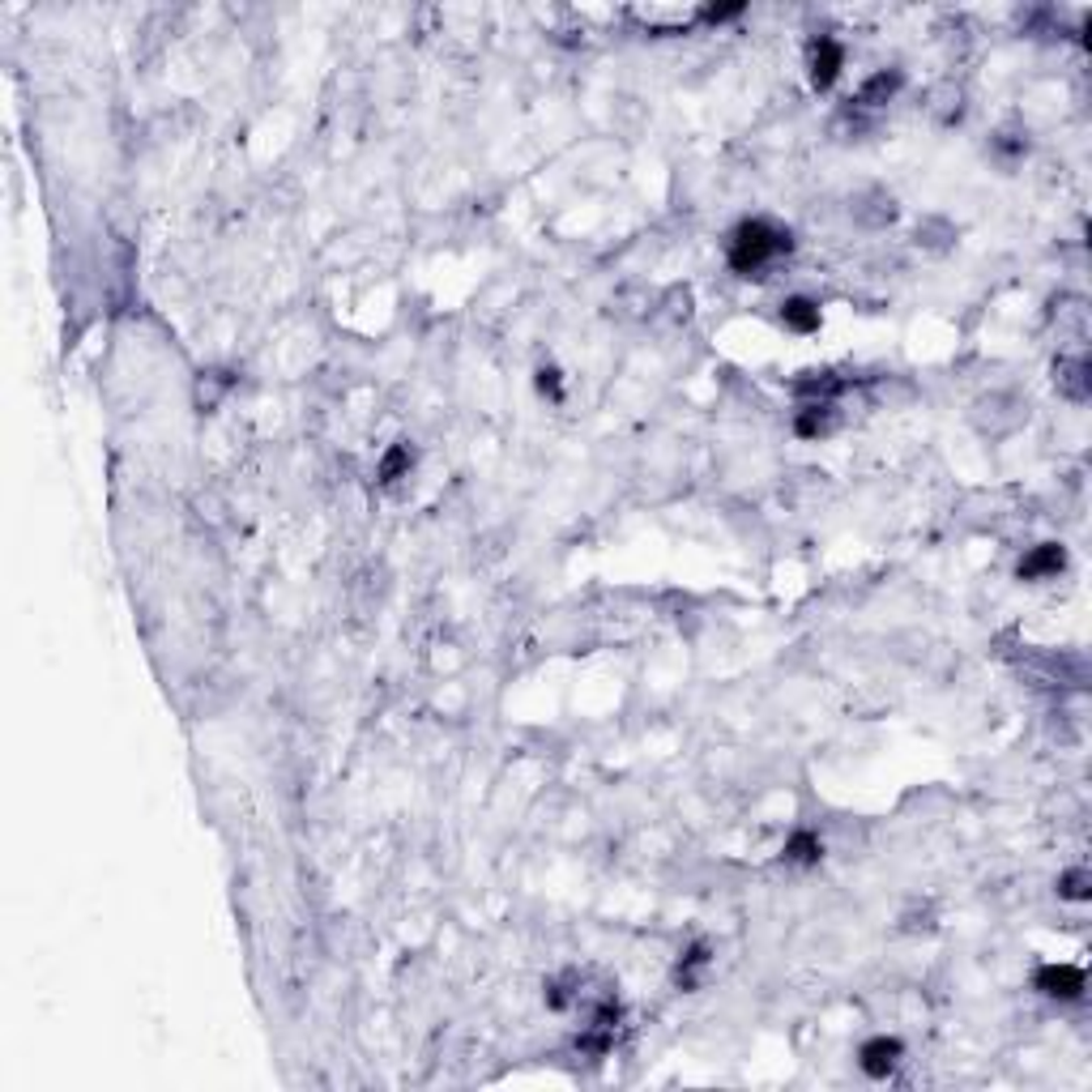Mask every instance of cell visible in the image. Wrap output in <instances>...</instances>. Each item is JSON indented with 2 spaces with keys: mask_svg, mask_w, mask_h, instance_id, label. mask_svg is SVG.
<instances>
[{
  "mask_svg": "<svg viewBox=\"0 0 1092 1092\" xmlns=\"http://www.w3.org/2000/svg\"><path fill=\"white\" fill-rule=\"evenodd\" d=\"M568 1003H572V977H555V982H546V1007H550V1012H563Z\"/></svg>",
  "mask_w": 1092,
  "mask_h": 1092,
  "instance_id": "16",
  "label": "cell"
},
{
  "mask_svg": "<svg viewBox=\"0 0 1092 1092\" xmlns=\"http://www.w3.org/2000/svg\"><path fill=\"white\" fill-rule=\"evenodd\" d=\"M704 969H708V943H696V947H687V956H683V960H678L674 982L683 986V990H696Z\"/></svg>",
  "mask_w": 1092,
  "mask_h": 1092,
  "instance_id": "13",
  "label": "cell"
},
{
  "mask_svg": "<svg viewBox=\"0 0 1092 1092\" xmlns=\"http://www.w3.org/2000/svg\"><path fill=\"white\" fill-rule=\"evenodd\" d=\"M819 858H824V841H819L815 832L802 828L786 841V862H793V867H815Z\"/></svg>",
  "mask_w": 1092,
  "mask_h": 1092,
  "instance_id": "11",
  "label": "cell"
},
{
  "mask_svg": "<svg viewBox=\"0 0 1092 1092\" xmlns=\"http://www.w3.org/2000/svg\"><path fill=\"white\" fill-rule=\"evenodd\" d=\"M1054 380L1058 389L1071 397V402H1088V359H1058L1054 363Z\"/></svg>",
  "mask_w": 1092,
  "mask_h": 1092,
  "instance_id": "9",
  "label": "cell"
},
{
  "mask_svg": "<svg viewBox=\"0 0 1092 1092\" xmlns=\"http://www.w3.org/2000/svg\"><path fill=\"white\" fill-rule=\"evenodd\" d=\"M841 389H845V380H836L832 372H806L802 380H793V393L806 397V402H832Z\"/></svg>",
  "mask_w": 1092,
  "mask_h": 1092,
  "instance_id": "10",
  "label": "cell"
},
{
  "mask_svg": "<svg viewBox=\"0 0 1092 1092\" xmlns=\"http://www.w3.org/2000/svg\"><path fill=\"white\" fill-rule=\"evenodd\" d=\"M700 18H704L708 26H721V22L743 18V5H739V0H734V5H704V9H700Z\"/></svg>",
  "mask_w": 1092,
  "mask_h": 1092,
  "instance_id": "17",
  "label": "cell"
},
{
  "mask_svg": "<svg viewBox=\"0 0 1092 1092\" xmlns=\"http://www.w3.org/2000/svg\"><path fill=\"white\" fill-rule=\"evenodd\" d=\"M1058 897H1067V901H1088L1092 897V875L1084 867H1075L1058 879Z\"/></svg>",
  "mask_w": 1092,
  "mask_h": 1092,
  "instance_id": "14",
  "label": "cell"
},
{
  "mask_svg": "<svg viewBox=\"0 0 1092 1092\" xmlns=\"http://www.w3.org/2000/svg\"><path fill=\"white\" fill-rule=\"evenodd\" d=\"M901 86H905L901 68H879V73H871L867 81H862L858 103L862 107H884V103H892V98L901 94Z\"/></svg>",
  "mask_w": 1092,
  "mask_h": 1092,
  "instance_id": "7",
  "label": "cell"
},
{
  "mask_svg": "<svg viewBox=\"0 0 1092 1092\" xmlns=\"http://www.w3.org/2000/svg\"><path fill=\"white\" fill-rule=\"evenodd\" d=\"M410 470H415V448H410V444H393L385 457H380L376 478L380 482H397V478H406Z\"/></svg>",
  "mask_w": 1092,
  "mask_h": 1092,
  "instance_id": "12",
  "label": "cell"
},
{
  "mask_svg": "<svg viewBox=\"0 0 1092 1092\" xmlns=\"http://www.w3.org/2000/svg\"><path fill=\"white\" fill-rule=\"evenodd\" d=\"M806 68H811V86L815 90H828L845 68V48L836 44L832 35H819L811 39V56H806Z\"/></svg>",
  "mask_w": 1092,
  "mask_h": 1092,
  "instance_id": "3",
  "label": "cell"
},
{
  "mask_svg": "<svg viewBox=\"0 0 1092 1092\" xmlns=\"http://www.w3.org/2000/svg\"><path fill=\"white\" fill-rule=\"evenodd\" d=\"M901 1054H905L901 1037H871V1041H862V1049H858V1067L867 1071L871 1080H888V1075L897 1071Z\"/></svg>",
  "mask_w": 1092,
  "mask_h": 1092,
  "instance_id": "4",
  "label": "cell"
},
{
  "mask_svg": "<svg viewBox=\"0 0 1092 1092\" xmlns=\"http://www.w3.org/2000/svg\"><path fill=\"white\" fill-rule=\"evenodd\" d=\"M1032 986H1037L1045 999L1071 1003L1084 995V969H1075V964H1041V969L1032 973Z\"/></svg>",
  "mask_w": 1092,
  "mask_h": 1092,
  "instance_id": "2",
  "label": "cell"
},
{
  "mask_svg": "<svg viewBox=\"0 0 1092 1092\" xmlns=\"http://www.w3.org/2000/svg\"><path fill=\"white\" fill-rule=\"evenodd\" d=\"M782 324L793 333H819V324H824V311H819L815 300H806V295H789V300L782 303Z\"/></svg>",
  "mask_w": 1092,
  "mask_h": 1092,
  "instance_id": "6",
  "label": "cell"
},
{
  "mask_svg": "<svg viewBox=\"0 0 1092 1092\" xmlns=\"http://www.w3.org/2000/svg\"><path fill=\"white\" fill-rule=\"evenodd\" d=\"M534 385H538V393H543V397H550V402H563V376H559V367H538Z\"/></svg>",
  "mask_w": 1092,
  "mask_h": 1092,
  "instance_id": "15",
  "label": "cell"
},
{
  "mask_svg": "<svg viewBox=\"0 0 1092 1092\" xmlns=\"http://www.w3.org/2000/svg\"><path fill=\"white\" fill-rule=\"evenodd\" d=\"M786 252H793V235L769 218H747L730 235V269L739 278H760Z\"/></svg>",
  "mask_w": 1092,
  "mask_h": 1092,
  "instance_id": "1",
  "label": "cell"
},
{
  "mask_svg": "<svg viewBox=\"0 0 1092 1092\" xmlns=\"http://www.w3.org/2000/svg\"><path fill=\"white\" fill-rule=\"evenodd\" d=\"M832 423H836V415H832L828 402H802L798 410H793V435H802V439L828 435Z\"/></svg>",
  "mask_w": 1092,
  "mask_h": 1092,
  "instance_id": "8",
  "label": "cell"
},
{
  "mask_svg": "<svg viewBox=\"0 0 1092 1092\" xmlns=\"http://www.w3.org/2000/svg\"><path fill=\"white\" fill-rule=\"evenodd\" d=\"M1062 568H1067V550H1062L1058 543H1041V546H1032L1029 555L1020 559L1016 576L1020 580H1041V576H1058Z\"/></svg>",
  "mask_w": 1092,
  "mask_h": 1092,
  "instance_id": "5",
  "label": "cell"
}]
</instances>
